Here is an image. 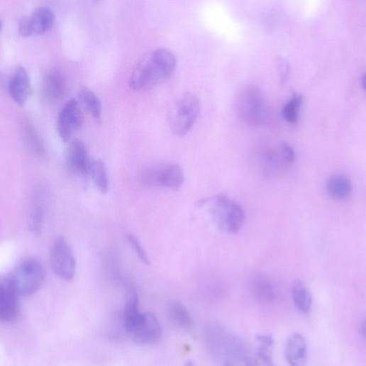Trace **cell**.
<instances>
[{"mask_svg":"<svg viewBox=\"0 0 366 366\" xmlns=\"http://www.w3.org/2000/svg\"><path fill=\"white\" fill-rule=\"evenodd\" d=\"M176 66L177 59L172 52L157 50L135 66L130 77V87L139 93L152 89L167 80Z\"/></svg>","mask_w":366,"mask_h":366,"instance_id":"1","label":"cell"},{"mask_svg":"<svg viewBox=\"0 0 366 366\" xmlns=\"http://www.w3.org/2000/svg\"><path fill=\"white\" fill-rule=\"evenodd\" d=\"M206 340L211 353L223 365H255L254 352L247 343L221 326H209Z\"/></svg>","mask_w":366,"mask_h":366,"instance_id":"2","label":"cell"},{"mask_svg":"<svg viewBox=\"0 0 366 366\" xmlns=\"http://www.w3.org/2000/svg\"><path fill=\"white\" fill-rule=\"evenodd\" d=\"M45 271L42 263L35 258L22 261L12 272L7 282L19 297L36 293L44 284Z\"/></svg>","mask_w":366,"mask_h":366,"instance_id":"3","label":"cell"},{"mask_svg":"<svg viewBox=\"0 0 366 366\" xmlns=\"http://www.w3.org/2000/svg\"><path fill=\"white\" fill-rule=\"evenodd\" d=\"M218 226L223 231L238 233L245 221V212L238 203L224 195H219L204 202Z\"/></svg>","mask_w":366,"mask_h":366,"instance_id":"4","label":"cell"},{"mask_svg":"<svg viewBox=\"0 0 366 366\" xmlns=\"http://www.w3.org/2000/svg\"><path fill=\"white\" fill-rule=\"evenodd\" d=\"M236 109L241 119L253 126L267 125L271 118L262 92L255 87H248L240 92Z\"/></svg>","mask_w":366,"mask_h":366,"instance_id":"5","label":"cell"},{"mask_svg":"<svg viewBox=\"0 0 366 366\" xmlns=\"http://www.w3.org/2000/svg\"><path fill=\"white\" fill-rule=\"evenodd\" d=\"M140 178L148 187H160L175 192L182 186L185 174L184 170L177 163H154L143 169Z\"/></svg>","mask_w":366,"mask_h":366,"instance_id":"6","label":"cell"},{"mask_svg":"<svg viewBox=\"0 0 366 366\" xmlns=\"http://www.w3.org/2000/svg\"><path fill=\"white\" fill-rule=\"evenodd\" d=\"M201 112L198 97L192 93L183 95L175 104L170 118L172 133L178 136L187 135L193 128Z\"/></svg>","mask_w":366,"mask_h":366,"instance_id":"7","label":"cell"},{"mask_svg":"<svg viewBox=\"0 0 366 366\" xmlns=\"http://www.w3.org/2000/svg\"><path fill=\"white\" fill-rule=\"evenodd\" d=\"M50 263L57 276L66 282L74 279L76 273V260L71 248L65 238L59 237L50 251Z\"/></svg>","mask_w":366,"mask_h":366,"instance_id":"8","label":"cell"},{"mask_svg":"<svg viewBox=\"0 0 366 366\" xmlns=\"http://www.w3.org/2000/svg\"><path fill=\"white\" fill-rule=\"evenodd\" d=\"M79 104L74 99L67 102L60 111L57 119V131L64 143L69 142L72 135L82 128L84 122Z\"/></svg>","mask_w":366,"mask_h":366,"instance_id":"9","label":"cell"},{"mask_svg":"<svg viewBox=\"0 0 366 366\" xmlns=\"http://www.w3.org/2000/svg\"><path fill=\"white\" fill-rule=\"evenodd\" d=\"M296 155L292 147L282 143L278 148L269 149L261 156V165L265 172L277 174L294 162Z\"/></svg>","mask_w":366,"mask_h":366,"instance_id":"10","label":"cell"},{"mask_svg":"<svg viewBox=\"0 0 366 366\" xmlns=\"http://www.w3.org/2000/svg\"><path fill=\"white\" fill-rule=\"evenodd\" d=\"M134 343L139 345H148L157 343L162 332L158 319L152 313L143 314L141 319L132 333Z\"/></svg>","mask_w":366,"mask_h":366,"instance_id":"11","label":"cell"},{"mask_svg":"<svg viewBox=\"0 0 366 366\" xmlns=\"http://www.w3.org/2000/svg\"><path fill=\"white\" fill-rule=\"evenodd\" d=\"M90 160L83 142L78 139L71 141L67 152V165L70 172L80 177H87Z\"/></svg>","mask_w":366,"mask_h":366,"instance_id":"12","label":"cell"},{"mask_svg":"<svg viewBox=\"0 0 366 366\" xmlns=\"http://www.w3.org/2000/svg\"><path fill=\"white\" fill-rule=\"evenodd\" d=\"M9 92L11 99L20 106H25L30 99L32 88L28 73L23 67H18L13 75Z\"/></svg>","mask_w":366,"mask_h":366,"instance_id":"13","label":"cell"},{"mask_svg":"<svg viewBox=\"0 0 366 366\" xmlns=\"http://www.w3.org/2000/svg\"><path fill=\"white\" fill-rule=\"evenodd\" d=\"M19 296L6 281L0 284V321L10 323L19 314Z\"/></svg>","mask_w":366,"mask_h":366,"instance_id":"14","label":"cell"},{"mask_svg":"<svg viewBox=\"0 0 366 366\" xmlns=\"http://www.w3.org/2000/svg\"><path fill=\"white\" fill-rule=\"evenodd\" d=\"M285 355L291 365H306L308 359V346L303 335L295 333L288 338L285 347Z\"/></svg>","mask_w":366,"mask_h":366,"instance_id":"15","label":"cell"},{"mask_svg":"<svg viewBox=\"0 0 366 366\" xmlns=\"http://www.w3.org/2000/svg\"><path fill=\"white\" fill-rule=\"evenodd\" d=\"M66 88V79L60 71L51 70L45 74L43 94L48 101L53 103L60 101L64 96Z\"/></svg>","mask_w":366,"mask_h":366,"instance_id":"16","label":"cell"},{"mask_svg":"<svg viewBox=\"0 0 366 366\" xmlns=\"http://www.w3.org/2000/svg\"><path fill=\"white\" fill-rule=\"evenodd\" d=\"M47 200L45 189H38L35 192L29 215V227L35 235H40L43 228Z\"/></svg>","mask_w":366,"mask_h":366,"instance_id":"17","label":"cell"},{"mask_svg":"<svg viewBox=\"0 0 366 366\" xmlns=\"http://www.w3.org/2000/svg\"><path fill=\"white\" fill-rule=\"evenodd\" d=\"M142 315L140 311L138 295L135 291L132 290L127 297L123 313V326L127 333L132 334L138 326Z\"/></svg>","mask_w":366,"mask_h":366,"instance_id":"18","label":"cell"},{"mask_svg":"<svg viewBox=\"0 0 366 366\" xmlns=\"http://www.w3.org/2000/svg\"><path fill=\"white\" fill-rule=\"evenodd\" d=\"M326 190L332 199L342 201L350 196L353 188L350 180L346 176L336 174L329 178Z\"/></svg>","mask_w":366,"mask_h":366,"instance_id":"19","label":"cell"},{"mask_svg":"<svg viewBox=\"0 0 366 366\" xmlns=\"http://www.w3.org/2000/svg\"><path fill=\"white\" fill-rule=\"evenodd\" d=\"M167 312L170 319L178 327L186 331H192L194 328V321L187 308L178 301H172L169 304Z\"/></svg>","mask_w":366,"mask_h":366,"instance_id":"20","label":"cell"},{"mask_svg":"<svg viewBox=\"0 0 366 366\" xmlns=\"http://www.w3.org/2000/svg\"><path fill=\"white\" fill-rule=\"evenodd\" d=\"M33 35L48 32L55 23V15L48 8H40L30 17Z\"/></svg>","mask_w":366,"mask_h":366,"instance_id":"21","label":"cell"},{"mask_svg":"<svg viewBox=\"0 0 366 366\" xmlns=\"http://www.w3.org/2000/svg\"><path fill=\"white\" fill-rule=\"evenodd\" d=\"M78 99L81 106L90 113L97 121L101 118V103L98 96L89 88L83 87L78 93Z\"/></svg>","mask_w":366,"mask_h":366,"instance_id":"22","label":"cell"},{"mask_svg":"<svg viewBox=\"0 0 366 366\" xmlns=\"http://www.w3.org/2000/svg\"><path fill=\"white\" fill-rule=\"evenodd\" d=\"M88 176L93 180L99 192L106 194L109 192V183L104 163L101 160L91 159Z\"/></svg>","mask_w":366,"mask_h":366,"instance_id":"23","label":"cell"},{"mask_svg":"<svg viewBox=\"0 0 366 366\" xmlns=\"http://www.w3.org/2000/svg\"><path fill=\"white\" fill-rule=\"evenodd\" d=\"M292 299L296 309L303 314L310 313L313 299L308 288L301 282H296L292 287Z\"/></svg>","mask_w":366,"mask_h":366,"instance_id":"24","label":"cell"},{"mask_svg":"<svg viewBox=\"0 0 366 366\" xmlns=\"http://www.w3.org/2000/svg\"><path fill=\"white\" fill-rule=\"evenodd\" d=\"M257 348L254 352L255 365H272V353L273 338L270 335H261L257 338Z\"/></svg>","mask_w":366,"mask_h":366,"instance_id":"25","label":"cell"},{"mask_svg":"<svg viewBox=\"0 0 366 366\" xmlns=\"http://www.w3.org/2000/svg\"><path fill=\"white\" fill-rule=\"evenodd\" d=\"M24 141L28 150L35 156L43 157L45 153V145L39 133L30 124H26L23 129Z\"/></svg>","mask_w":366,"mask_h":366,"instance_id":"26","label":"cell"},{"mask_svg":"<svg viewBox=\"0 0 366 366\" xmlns=\"http://www.w3.org/2000/svg\"><path fill=\"white\" fill-rule=\"evenodd\" d=\"M254 296L260 301L270 302L274 298V292L267 279L262 276L256 277L252 282Z\"/></svg>","mask_w":366,"mask_h":366,"instance_id":"27","label":"cell"},{"mask_svg":"<svg viewBox=\"0 0 366 366\" xmlns=\"http://www.w3.org/2000/svg\"><path fill=\"white\" fill-rule=\"evenodd\" d=\"M302 104L303 98L301 96L294 95L290 99L283 109V116L286 121L293 125L298 123Z\"/></svg>","mask_w":366,"mask_h":366,"instance_id":"28","label":"cell"},{"mask_svg":"<svg viewBox=\"0 0 366 366\" xmlns=\"http://www.w3.org/2000/svg\"><path fill=\"white\" fill-rule=\"evenodd\" d=\"M128 240L134 250H135L138 257L146 265L150 264L149 257L147 253L145 251L141 243L139 242L138 238L132 234L128 235Z\"/></svg>","mask_w":366,"mask_h":366,"instance_id":"29","label":"cell"},{"mask_svg":"<svg viewBox=\"0 0 366 366\" xmlns=\"http://www.w3.org/2000/svg\"><path fill=\"white\" fill-rule=\"evenodd\" d=\"M20 33L23 37L28 38L33 35L30 18H23L19 25Z\"/></svg>","mask_w":366,"mask_h":366,"instance_id":"30","label":"cell"},{"mask_svg":"<svg viewBox=\"0 0 366 366\" xmlns=\"http://www.w3.org/2000/svg\"><path fill=\"white\" fill-rule=\"evenodd\" d=\"M94 1L95 3H99V2L100 1V0H94Z\"/></svg>","mask_w":366,"mask_h":366,"instance_id":"31","label":"cell"}]
</instances>
